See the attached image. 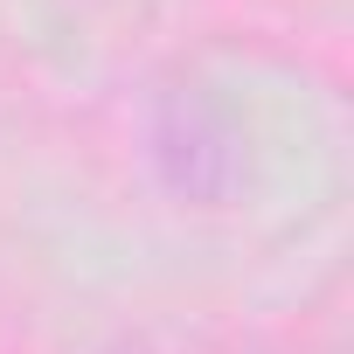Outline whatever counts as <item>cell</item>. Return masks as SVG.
Returning <instances> with one entry per match:
<instances>
[]
</instances>
